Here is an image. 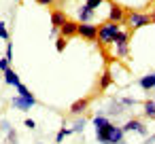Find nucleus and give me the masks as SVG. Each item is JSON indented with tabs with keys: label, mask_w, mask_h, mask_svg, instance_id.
I'll return each instance as SVG.
<instances>
[{
	"label": "nucleus",
	"mask_w": 155,
	"mask_h": 144,
	"mask_svg": "<svg viewBox=\"0 0 155 144\" xmlns=\"http://www.w3.org/2000/svg\"><path fill=\"white\" fill-rule=\"evenodd\" d=\"M17 93H19V95H26V98H32V93L28 91L26 85H19V87H17Z\"/></svg>",
	"instance_id": "25"
},
{
	"label": "nucleus",
	"mask_w": 155,
	"mask_h": 144,
	"mask_svg": "<svg viewBox=\"0 0 155 144\" xmlns=\"http://www.w3.org/2000/svg\"><path fill=\"white\" fill-rule=\"evenodd\" d=\"M153 142H155V136H151V138L147 140V144H153Z\"/></svg>",
	"instance_id": "30"
},
{
	"label": "nucleus",
	"mask_w": 155,
	"mask_h": 144,
	"mask_svg": "<svg viewBox=\"0 0 155 144\" xmlns=\"http://www.w3.org/2000/svg\"><path fill=\"white\" fill-rule=\"evenodd\" d=\"M125 21L132 30H138V28H144L151 21V13H140V11H130V15H125Z\"/></svg>",
	"instance_id": "3"
},
{
	"label": "nucleus",
	"mask_w": 155,
	"mask_h": 144,
	"mask_svg": "<svg viewBox=\"0 0 155 144\" xmlns=\"http://www.w3.org/2000/svg\"><path fill=\"white\" fill-rule=\"evenodd\" d=\"M117 43H130V32L119 30V32H117V36H115V45H117Z\"/></svg>",
	"instance_id": "19"
},
{
	"label": "nucleus",
	"mask_w": 155,
	"mask_h": 144,
	"mask_svg": "<svg viewBox=\"0 0 155 144\" xmlns=\"http://www.w3.org/2000/svg\"><path fill=\"white\" fill-rule=\"evenodd\" d=\"M66 21H68V19H66V13H64V11H53V13H51V26L62 28Z\"/></svg>",
	"instance_id": "13"
},
{
	"label": "nucleus",
	"mask_w": 155,
	"mask_h": 144,
	"mask_svg": "<svg viewBox=\"0 0 155 144\" xmlns=\"http://www.w3.org/2000/svg\"><path fill=\"white\" fill-rule=\"evenodd\" d=\"M151 21H153V24H155V11H153V13H151Z\"/></svg>",
	"instance_id": "31"
},
{
	"label": "nucleus",
	"mask_w": 155,
	"mask_h": 144,
	"mask_svg": "<svg viewBox=\"0 0 155 144\" xmlns=\"http://www.w3.org/2000/svg\"><path fill=\"white\" fill-rule=\"evenodd\" d=\"M60 36L64 38H72V36H79V21H66L62 28H60Z\"/></svg>",
	"instance_id": "7"
},
{
	"label": "nucleus",
	"mask_w": 155,
	"mask_h": 144,
	"mask_svg": "<svg viewBox=\"0 0 155 144\" xmlns=\"http://www.w3.org/2000/svg\"><path fill=\"white\" fill-rule=\"evenodd\" d=\"M121 104H123V106H134V104H136V100H132V98H123V100H121Z\"/></svg>",
	"instance_id": "27"
},
{
	"label": "nucleus",
	"mask_w": 155,
	"mask_h": 144,
	"mask_svg": "<svg viewBox=\"0 0 155 144\" xmlns=\"http://www.w3.org/2000/svg\"><path fill=\"white\" fill-rule=\"evenodd\" d=\"M79 36L85 38V40L96 43L98 40V26H94V24H79Z\"/></svg>",
	"instance_id": "5"
},
{
	"label": "nucleus",
	"mask_w": 155,
	"mask_h": 144,
	"mask_svg": "<svg viewBox=\"0 0 155 144\" xmlns=\"http://www.w3.org/2000/svg\"><path fill=\"white\" fill-rule=\"evenodd\" d=\"M34 104H36L34 95H32V98H26V95H19V93H17V95L11 98V106L17 108V110H30Z\"/></svg>",
	"instance_id": "4"
},
{
	"label": "nucleus",
	"mask_w": 155,
	"mask_h": 144,
	"mask_svg": "<svg viewBox=\"0 0 155 144\" xmlns=\"http://www.w3.org/2000/svg\"><path fill=\"white\" fill-rule=\"evenodd\" d=\"M96 140L100 144H123L125 142V131H123V127H117V125L108 123L102 129H96Z\"/></svg>",
	"instance_id": "1"
},
{
	"label": "nucleus",
	"mask_w": 155,
	"mask_h": 144,
	"mask_svg": "<svg viewBox=\"0 0 155 144\" xmlns=\"http://www.w3.org/2000/svg\"><path fill=\"white\" fill-rule=\"evenodd\" d=\"M113 85V72L110 70H106L104 74H102V78H100V89L104 91V89H108Z\"/></svg>",
	"instance_id": "16"
},
{
	"label": "nucleus",
	"mask_w": 155,
	"mask_h": 144,
	"mask_svg": "<svg viewBox=\"0 0 155 144\" xmlns=\"http://www.w3.org/2000/svg\"><path fill=\"white\" fill-rule=\"evenodd\" d=\"M142 110H144V114H147L149 119L155 121V100H147V102L142 104Z\"/></svg>",
	"instance_id": "15"
},
{
	"label": "nucleus",
	"mask_w": 155,
	"mask_h": 144,
	"mask_svg": "<svg viewBox=\"0 0 155 144\" xmlns=\"http://www.w3.org/2000/svg\"><path fill=\"white\" fill-rule=\"evenodd\" d=\"M11 68V62L7 59V57H2V59H0V72H5V70H9Z\"/></svg>",
	"instance_id": "26"
},
{
	"label": "nucleus",
	"mask_w": 155,
	"mask_h": 144,
	"mask_svg": "<svg viewBox=\"0 0 155 144\" xmlns=\"http://www.w3.org/2000/svg\"><path fill=\"white\" fill-rule=\"evenodd\" d=\"M119 24H113V21H104L102 26H98V43L102 47H108V45H115V36L119 32Z\"/></svg>",
	"instance_id": "2"
},
{
	"label": "nucleus",
	"mask_w": 155,
	"mask_h": 144,
	"mask_svg": "<svg viewBox=\"0 0 155 144\" xmlns=\"http://www.w3.org/2000/svg\"><path fill=\"white\" fill-rule=\"evenodd\" d=\"M123 131H125V133H127V131H138L140 136H147V127H144L140 121H136V119L127 121V123L123 125Z\"/></svg>",
	"instance_id": "9"
},
{
	"label": "nucleus",
	"mask_w": 155,
	"mask_h": 144,
	"mask_svg": "<svg viewBox=\"0 0 155 144\" xmlns=\"http://www.w3.org/2000/svg\"><path fill=\"white\" fill-rule=\"evenodd\" d=\"M66 45H68V38H64V36H58V38H55V49H58L60 53L66 49Z\"/></svg>",
	"instance_id": "20"
},
{
	"label": "nucleus",
	"mask_w": 155,
	"mask_h": 144,
	"mask_svg": "<svg viewBox=\"0 0 155 144\" xmlns=\"http://www.w3.org/2000/svg\"><path fill=\"white\" fill-rule=\"evenodd\" d=\"M36 2H38V5H45V7H47V5H51V2H53V0H36Z\"/></svg>",
	"instance_id": "29"
},
{
	"label": "nucleus",
	"mask_w": 155,
	"mask_h": 144,
	"mask_svg": "<svg viewBox=\"0 0 155 144\" xmlns=\"http://www.w3.org/2000/svg\"><path fill=\"white\" fill-rule=\"evenodd\" d=\"M70 133H74V131H72V129H70V127H62V129H60V131H58V136H55V142H58V144H60V142H62V140H64V138H66V136H70Z\"/></svg>",
	"instance_id": "18"
},
{
	"label": "nucleus",
	"mask_w": 155,
	"mask_h": 144,
	"mask_svg": "<svg viewBox=\"0 0 155 144\" xmlns=\"http://www.w3.org/2000/svg\"><path fill=\"white\" fill-rule=\"evenodd\" d=\"M91 123H94V127H96V129H102V127H104V125H108L110 121H108L104 114H98V117H94V119H91Z\"/></svg>",
	"instance_id": "17"
},
{
	"label": "nucleus",
	"mask_w": 155,
	"mask_h": 144,
	"mask_svg": "<svg viewBox=\"0 0 155 144\" xmlns=\"http://www.w3.org/2000/svg\"><path fill=\"white\" fill-rule=\"evenodd\" d=\"M5 57L9 62H13V43L11 40H7V53H5Z\"/></svg>",
	"instance_id": "23"
},
{
	"label": "nucleus",
	"mask_w": 155,
	"mask_h": 144,
	"mask_svg": "<svg viewBox=\"0 0 155 144\" xmlns=\"http://www.w3.org/2000/svg\"><path fill=\"white\" fill-rule=\"evenodd\" d=\"M2 74H5V81H7V85H11V87H15V89H17L19 85H21V81H19V76L15 74V70H13V68H9V70H5Z\"/></svg>",
	"instance_id": "11"
},
{
	"label": "nucleus",
	"mask_w": 155,
	"mask_h": 144,
	"mask_svg": "<svg viewBox=\"0 0 155 144\" xmlns=\"http://www.w3.org/2000/svg\"><path fill=\"white\" fill-rule=\"evenodd\" d=\"M127 55H130V43H117L115 45V57L125 59Z\"/></svg>",
	"instance_id": "14"
},
{
	"label": "nucleus",
	"mask_w": 155,
	"mask_h": 144,
	"mask_svg": "<svg viewBox=\"0 0 155 144\" xmlns=\"http://www.w3.org/2000/svg\"><path fill=\"white\" fill-rule=\"evenodd\" d=\"M87 106H89V100L81 98V100L72 102V106H70V112H72V114H83V112L87 110Z\"/></svg>",
	"instance_id": "12"
},
{
	"label": "nucleus",
	"mask_w": 155,
	"mask_h": 144,
	"mask_svg": "<svg viewBox=\"0 0 155 144\" xmlns=\"http://www.w3.org/2000/svg\"><path fill=\"white\" fill-rule=\"evenodd\" d=\"M108 21H113V24L125 21V11H123L117 2H113V0H110V9H108Z\"/></svg>",
	"instance_id": "6"
},
{
	"label": "nucleus",
	"mask_w": 155,
	"mask_h": 144,
	"mask_svg": "<svg viewBox=\"0 0 155 144\" xmlns=\"http://www.w3.org/2000/svg\"><path fill=\"white\" fill-rule=\"evenodd\" d=\"M24 125H26L28 129H34V127H36V123H34L32 119H26V121H24Z\"/></svg>",
	"instance_id": "28"
},
{
	"label": "nucleus",
	"mask_w": 155,
	"mask_h": 144,
	"mask_svg": "<svg viewBox=\"0 0 155 144\" xmlns=\"http://www.w3.org/2000/svg\"><path fill=\"white\" fill-rule=\"evenodd\" d=\"M36 144H41V142H36Z\"/></svg>",
	"instance_id": "33"
},
{
	"label": "nucleus",
	"mask_w": 155,
	"mask_h": 144,
	"mask_svg": "<svg viewBox=\"0 0 155 144\" xmlns=\"http://www.w3.org/2000/svg\"><path fill=\"white\" fill-rule=\"evenodd\" d=\"M138 85H140V89H144V91H153V89H155V72L142 76V78L138 81Z\"/></svg>",
	"instance_id": "10"
},
{
	"label": "nucleus",
	"mask_w": 155,
	"mask_h": 144,
	"mask_svg": "<svg viewBox=\"0 0 155 144\" xmlns=\"http://www.w3.org/2000/svg\"><path fill=\"white\" fill-rule=\"evenodd\" d=\"M0 38H2V40H11V38H9V30H7V24H5V21H0Z\"/></svg>",
	"instance_id": "21"
},
{
	"label": "nucleus",
	"mask_w": 155,
	"mask_h": 144,
	"mask_svg": "<svg viewBox=\"0 0 155 144\" xmlns=\"http://www.w3.org/2000/svg\"><path fill=\"white\" fill-rule=\"evenodd\" d=\"M17 2H21V0H17Z\"/></svg>",
	"instance_id": "32"
},
{
	"label": "nucleus",
	"mask_w": 155,
	"mask_h": 144,
	"mask_svg": "<svg viewBox=\"0 0 155 144\" xmlns=\"http://www.w3.org/2000/svg\"><path fill=\"white\" fill-rule=\"evenodd\" d=\"M83 127H85V119H81V117H79L70 129H72V131H83Z\"/></svg>",
	"instance_id": "22"
},
{
	"label": "nucleus",
	"mask_w": 155,
	"mask_h": 144,
	"mask_svg": "<svg viewBox=\"0 0 155 144\" xmlns=\"http://www.w3.org/2000/svg\"><path fill=\"white\" fill-rule=\"evenodd\" d=\"M102 2H104V0H87V2H85V5H87L89 9H94V11H96V9H98V7H100Z\"/></svg>",
	"instance_id": "24"
},
{
	"label": "nucleus",
	"mask_w": 155,
	"mask_h": 144,
	"mask_svg": "<svg viewBox=\"0 0 155 144\" xmlns=\"http://www.w3.org/2000/svg\"><path fill=\"white\" fill-rule=\"evenodd\" d=\"M94 15H96V11H94V9H89L87 5H83V7H79V11H77V17H79V24H91V19H94Z\"/></svg>",
	"instance_id": "8"
}]
</instances>
